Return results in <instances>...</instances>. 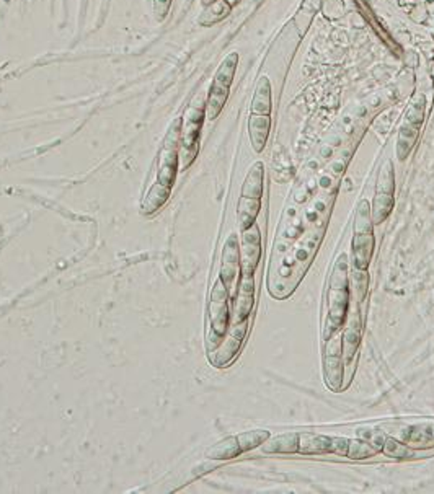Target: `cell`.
I'll use <instances>...</instances> for the list:
<instances>
[{
    "mask_svg": "<svg viewBox=\"0 0 434 494\" xmlns=\"http://www.w3.org/2000/svg\"><path fill=\"white\" fill-rule=\"evenodd\" d=\"M264 165L263 162H255L251 165L248 175H246L244 186H242V196L245 198L262 199L264 191Z\"/></svg>",
    "mask_w": 434,
    "mask_h": 494,
    "instance_id": "18",
    "label": "cell"
},
{
    "mask_svg": "<svg viewBox=\"0 0 434 494\" xmlns=\"http://www.w3.org/2000/svg\"><path fill=\"white\" fill-rule=\"evenodd\" d=\"M323 378L325 385L332 392H340L345 378V367H343V331H336L335 335L323 341Z\"/></svg>",
    "mask_w": 434,
    "mask_h": 494,
    "instance_id": "10",
    "label": "cell"
},
{
    "mask_svg": "<svg viewBox=\"0 0 434 494\" xmlns=\"http://www.w3.org/2000/svg\"><path fill=\"white\" fill-rule=\"evenodd\" d=\"M395 205V170L392 160H386L379 172L376 194L371 205L374 226H381L387 221Z\"/></svg>",
    "mask_w": 434,
    "mask_h": 494,
    "instance_id": "8",
    "label": "cell"
},
{
    "mask_svg": "<svg viewBox=\"0 0 434 494\" xmlns=\"http://www.w3.org/2000/svg\"><path fill=\"white\" fill-rule=\"evenodd\" d=\"M172 0H154V18L155 21L162 23L170 12Z\"/></svg>",
    "mask_w": 434,
    "mask_h": 494,
    "instance_id": "28",
    "label": "cell"
},
{
    "mask_svg": "<svg viewBox=\"0 0 434 494\" xmlns=\"http://www.w3.org/2000/svg\"><path fill=\"white\" fill-rule=\"evenodd\" d=\"M263 454H297L299 452V432H286L281 436H269L262 446Z\"/></svg>",
    "mask_w": 434,
    "mask_h": 494,
    "instance_id": "16",
    "label": "cell"
},
{
    "mask_svg": "<svg viewBox=\"0 0 434 494\" xmlns=\"http://www.w3.org/2000/svg\"><path fill=\"white\" fill-rule=\"evenodd\" d=\"M240 454H244V452L240 449V443L237 436L222 439V441L214 443V446H211L208 450H206V457H208L209 460H230V459H235V457H239Z\"/></svg>",
    "mask_w": 434,
    "mask_h": 494,
    "instance_id": "19",
    "label": "cell"
},
{
    "mask_svg": "<svg viewBox=\"0 0 434 494\" xmlns=\"http://www.w3.org/2000/svg\"><path fill=\"white\" fill-rule=\"evenodd\" d=\"M322 10L328 20H338L345 13V2L343 0H327L322 3Z\"/></svg>",
    "mask_w": 434,
    "mask_h": 494,
    "instance_id": "27",
    "label": "cell"
},
{
    "mask_svg": "<svg viewBox=\"0 0 434 494\" xmlns=\"http://www.w3.org/2000/svg\"><path fill=\"white\" fill-rule=\"evenodd\" d=\"M428 429H429V434H431L433 439H434V423L431 424H428Z\"/></svg>",
    "mask_w": 434,
    "mask_h": 494,
    "instance_id": "30",
    "label": "cell"
},
{
    "mask_svg": "<svg viewBox=\"0 0 434 494\" xmlns=\"http://www.w3.org/2000/svg\"><path fill=\"white\" fill-rule=\"evenodd\" d=\"M330 436L323 434L302 432L299 434V452L300 455H328L330 454Z\"/></svg>",
    "mask_w": 434,
    "mask_h": 494,
    "instance_id": "17",
    "label": "cell"
},
{
    "mask_svg": "<svg viewBox=\"0 0 434 494\" xmlns=\"http://www.w3.org/2000/svg\"><path fill=\"white\" fill-rule=\"evenodd\" d=\"M248 323L250 318H246L244 322L232 323L228 327L226 336L222 338L216 349L209 352V360H211L214 367H227L237 358L245 341L246 331H248Z\"/></svg>",
    "mask_w": 434,
    "mask_h": 494,
    "instance_id": "11",
    "label": "cell"
},
{
    "mask_svg": "<svg viewBox=\"0 0 434 494\" xmlns=\"http://www.w3.org/2000/svg\"><path fill=\"white\" fill-rule=\"evenodd\" d=\"M271 436L269 431H264V429H257V431H246L242 432L237 436L240 443L242 452H248L257 449V447L262 446V443L266 441V439Z\"/></svg>",
    "mask_w": 434,
    "mask_h": 494,
    "instance_id": "26",
    "label": "cell"
},
{
    "mask_svg": "<svg viewBox=\"0 0 434 494\" xmlns=\"http://www.w3.org/2000/svg\"><path fill=\"white\" fill-rule=\"evenodd\" d=\"M228 297L230 294H228L227 287L224 286L222 279L219 277L214 282L211 299H209V331L208 336H206L208 352L216 349L228 329Z\"/></svg>",
    "mask_w": 434,
    "mask_h": 494,
    "instance_id": "6",
    "label": "cell"
},
{
    "mask_svg": "<svg viewBox=\"0 0 434 494\" xmlns=\"http://www.w3.org/2000/svg\"><path fill=\"white\" fill-rule=\"evenodd\" d=\"M240 274V245L235 233H230L227 237L222 250V264H221V279L224 286L227 287L228 294L235 295L237 277Z\"/></svg>",
    "mask_w": 434,
    "mask_h": 494,
    "instance_id": "12",
    "label": "cell"
},
{
    "mask_svg": "<svg viewBox=\"0 0 434 494\" xmlns=\"http://www.w3.org/2000/svg\"><path fill=\"white\" fill-rule=\"evenodd\" d=\"M374 245V222L371 214V205L369 201L361 199L356 205L354 222H353V241H351V248H353V264L359 271H368L369 264H371Z\"/></svg>",
    "mask_w": 434,
    "mask_h": 494,
    "instance_id": "2",
    "label": "cell"
},
{
    "mask_svg": "<svg viewBox=\"0 0 434 494\" xmlns=\"http://www.w3.org/2000/svg\"><path fill=\"white\" fill-rule=\"evenodd\" d=\"M381 454V447L372 446V443L361 441V439H350V452L348 459L353 460H363L368 457H374Z\"/></svg>",
    "mask_w": 434,
    "mask_h": 494,
    "instance_id": "25",
    "label": "cell"
},
{
    "mask_svg": "<svg viewBox=\"0 0 434 494\" xmlns=\"http://www.w3.org/2000/svg\"><path fill=\"white\" fill-rule=\"evenodd\" d=\"M206 120V100L198 95L181 118L180 132V170H186L195 162L199 149L201 127Z\"/></svg>",
    "mask_w": 434,
    "mask_h": 494,
    "instance_id": "3",
    "label": "cell"
},
{
    "mask_svg": "<svg viewBox=\"0 0 434 494\" xmlns=\"http://www.w3.org/2000/svg\"><path fill=\"white\" fill-rule=\"evenodd\" d=\"M269 131H271V116L266 114H250L248 136L251 147L257 154H262L266 147Z\"/></svg>",
    "mask_w": 434,
    "mask_h": 494,
    "instance_id": "15",
    "label": "cell"
},
{
    "mask_svg": "<svg viewBox=\"0 0 434 494\" xmlns=\"http://www.w3.org/2000/svg\"><path fill=\"white\" fill-rule=\"evenodd\" d=\"M343 367H345V378L343 388L348 387L351 377L354 374L356 358H358V347L363 336V320H361V312L358 304H353L348 309L345 324H343Z\"/></svg>",
    "mask_w": 434,
    "mask_h": 494,
    "instance_id": "9",
    "label": "cell"
},
{
    "mask_svg": "<svg viewBox=\"0 0 434 494\" xmlns=\"http://www.w3.org/2000/svg\"><path fill=\"white\" fill-rule=\"evenodd\" d=\"M239 289L234 295V310H232V323L244 322L250 318L251 309L255 304V279L253 274H242Z\"/></svg>",
    "mask_w": 434,
    "mask_h": 494,
    "instance_id": "14",
    "label": "cell"
},
{
    "mask_svg": "<svg viewBox=\"0 0 434 494\" xmlns=\"http://www.w3.org/2000/svg\"><path fill=\"white\" fill-rule=\"evenodd\" d=\"M262 258V233L257 222L242 232L240 274H253Z\"/></svg>",
    "mask_w": 434,
    "mask_h": 494,
    "instance_id": "13",
    "label": "cell"
},
{
    "mask_svg": "<svg viewBox=\"0 0 434 494\" xmlns=\"http://www.w3.org/2000/svg\"><path fill=\"white\" fill-rule=\"evenodd\" d=\"M170 193H172L170 187H165V186L159 185V183H154V185L150 186L147 196H145L143 208H141L143 214L149 216V214H154L155 210H159L163 204L167 203V199L170 198Z\"/></svg>",
    "mask_w": 434,
    "mask_h": 494,
    "instance_id": "24",
    "label": "cell"
},
{
    "mask_svg": "<svg viewBox=\"0 0 434 494\" xmlns=\"http://www.w3.org/2000/svg\"><path fill=\"white\" fill-rule=\"evenodd\" d=\"M323 0H302L299 10H297L294 17V25L299 30V35L307 33L310 23H312L314 17L322 10Z\"/></svg>",
    "mask_w": 434,
    "mask_h": 494,
    "instance_id": "23",
    "label": "cell"
},
{
    "mask_svg": "<svg viewBox=\"0 0 434 494\" xmlns=\"http://www.w3.org/2000/svg\"><path fill=\"white\" fill-rule=\"evenodd\" d=\"M237 66H239V53H230L224 57L221 66L214 75L211 89L206 98V120H217L219 114L226 107L228 93H230L232 82H234Z\"/></svg>",
    "mask_w": 434,
    "mask_h": 494,
    "instance_id": "4",
    "label": "cell"
},
{
    "mask_svg": "<svg viewBox=\"0 0 434 494\" xmlns=\"http://www.w3.org/2000/svg\"><path fill=\"white\" fill-rule=\"evenodd\" d=\"M232 7L227 0H216L211 6L204 7V12L201 13L198 18V23L201 26H214L217 23H221L222 20L232 13Z\"/></svg>",
    "mask_w": 434,
    "mask_h": 494,
    "instance_id": "22",
    "label": "cell"
},
{
    "mask_svg": "<svg viewBox=\"0 0 434 494\" xmlns=\"http://www.w3.org/2000/svg\"><path fill=\"white\" fill-rule=\"evenodd\" d=\"M424 104H426V100H424L423 93H415L413 98L410 100L408 108L404 114V120L400 122L399 127V136H397V158L400 162L408 158V155L411 154L415 145L418 143L419 131H422L423 121H424Z\"/></svg>",
    "mask_w": 434,
    "mask_h": 494,
    "instance_id": "5",
    "label": "cell"
},
{
    "mask_svg": "<svg viewBox=\"0 0 434 494\" xmlns=\"http://www.w3.org/2000/svg\"><path fill=\"white\" fill-rule=\"evenodd\" d=\"M260 209H262V199H253V198H245V196H240L239 208H237V221H239L240 232L246 230V228L251 227L255 222H257Z\"/></svg>",
    "mask_w": 434,
    "mask_h": 494,
    "instance_id": "20",
    "label": "cell"
},
{
    "mask_svg": "<svg viewBox=\"0 0 434 494\" xmlns=\"http://www.w3.org/2000/svg\"><path fill=\"white\" fill-rule=\"evenodd\" d=\"M350 309V281H348V256H338L328 286V312L322 327V341L343 329Z\"/></svg>",
    "mask_w": 434,
    "mask_h": 494,
    "instance_id": "1",
    "label": "cell"
},
{
    "mask_svg": "<svg viewBox=\"0 0 434 494\" xmlns=\"http://www.w3.org/2000/svg\"><path fill=\"white\" fill-rule=\"evenodd\" d=\"M180 132H181V118L172 121L168 132L163 140L162 149L157 158V181L159 185L170 187L177 178V172L180 170Z\"/></svg>",
    "mask_w": 434,
    "mask_h": 494,
    "instance_id": "7",
    "label": "cell"
},
{
    "mask_svg": "<svg viewBox=\"0 0 434 494\" xmlns=\"http://www.w3.org/2000/svg\"><path fill=\"white\" fill-rule=\"evenodd\" d=\"M213 2H216V0H201V3H203V7H208V6H211Z\"/></svg>",
    "mask_w": 434,
    "mask_h": 494,
    "instance_id": "29",
    "label": "cell"
},
{
    "mask_svg": "<svg viewBox=\"0 0 434 494\" xmlns=\"http://www.w3.org/2000/svg\"><path fill=\"white\" fill-rule=\"evenodd\" d=\"M227 2H228V3H230V6H232V7H234V6H235V3H237V2H239V0H227Z\"/></svg>",
    "mask_w": 434,
    "mask_h": 494,
    "instance_id": "31",
    "label": "cell"
},
{
    "mask_svg": "<svg viewBox=\"0 0 434 494\" xmlns=\"http://www.w3.org/2000/svg\"><path fill=\"white\" fill-rule=\"evenodd\" d=\"M250 114H266L271 116V84L268 77H262L255 89L253 100H251Z\"/></svg>",
    "mask_w": 434,
    "mask_h": 494,
    "instance_id": "21",
    "label": "cell"
}]
</instances>
